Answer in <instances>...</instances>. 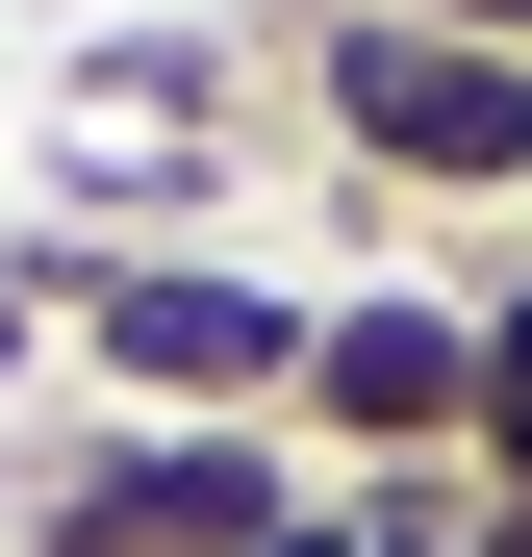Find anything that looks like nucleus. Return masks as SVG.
Instances as JSON below:
<instances>
[{"instance_id": "nucleus-1", "label": "nucleus", "mask_w": 532, "mask_h": 557, "mask_svg": "<svg viewBox=\"0 0 532 557\" xmlns=\"http://www.w3.org/2000/svg\"><path fill=\"white\" fill-rule=\"evenodd\" d=\"M330 278L228 253V228H26L0 253V355H51L102 431H280Z\"/></svg>"}, {"instance_id": "nucleus-2", "label": "nucleus", "mask_w": 532, "mask_h": 557, "mask_svg": "<svg viewBox=\"0 0 532 557\" xmlns=\"http://www.w3.org/2000/svg\"><path fill=\"white\" fill-rule=\"evenodd\" d=\"M280 102L355 203H507L532 228V51L406 26V0H280Z\"/></svg>"}, {"instance_id": "nucleus-3", "label": "nucleus", "mask_w": 532, "mask_h": 557, "mask_svg": "<svg viewBox=\"0 0 532 557\" xmlns=\"http://www.w3.org/2000/svg\"><path fill=\"white\" fill-rule=\"evenodd\" d=\"M280 431H305V482H457V431H482V278H381L355 253L305 305Z\"/></svg>"}, {"instance_id": "nucleus-4", "label": "nucleus", "mask_w": 532, "mask_h": 557, "mask_svg": "<svg viewBox=\"0 0 532 557\" xmlns=\"http://www.w3.org/2000/svg\"><path fill=\"white\" fill-rule=\"evenodd\" d=\"M280 507H305V431H102V406H51L0 482L26 557H253Z\"/></svg>"}, {"instance_id": "nucleus-5", "label": "nucleus", "mask_w": 532, "mask_h": 557, "mask_svg": "<svg viewBox=\"0 0 532 557\" xmlns=\"http://www.w3.org/2000/svg\"><path fill=\"white\" fill-rule=\"evenodd\" d=\"M457 482H482V507H532V228L482 253V431H457Z\"/></svg>"}, {"instance_id": "nucleus-6", "label": "nucleus", "mask_w": 532, "mask_h": 557, "mask_svg": "<svg viewBox=\"0 0 532 557\" xmlns=\"http://www.w3.org/2000/svg\"><path fill=\"white\" fill-rule=\"evenodd\" d=\"M253 557H355V482H305V507H280V532H253Z\"/></svg>"}, {"instance_id": "nucleus-7", "label": "nucleus", "mask_w": 532, "mask_h": 557, "mask_svg": "<svg viewBox=\"0 0 532 557\" xmlns=\"http://www.w3.org/2000/svg\"><path fill=\"white\" fill-rule=\"evenodd\" d=\"M457 557H532V507H482V532H457Z\"/></svg>"}]
</instances>
